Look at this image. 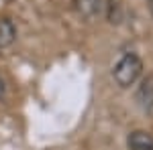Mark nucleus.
<instances>
[{"label":"nucleus","instance_id":"obj_1","mask_svg":"<svg viewBox=\"0 0 153 150\" xmlns=\"http://www.w3.org/2000/svg\"><path fill=\"white\" fill-rule=\"evenodd\" d=\"M143 73V61L137 53H125L123 57L117 61L114 69H112V77L117 81L118 87L127 89L131 85H135Z\"/></svg>","mask_w":153,"mask_h":150},{"label":"nucleus","instance_id":"obj_2","mask_svg":"<svg viewBox=\"0 0 153 150\" xmlns=\"http://www.w3.org/2000/svg\"><path fill=\"white\" fill-rule=\"evenodd\" d=\"M135 100L143 112H153V77H147L139 83Z\"/></svg>","mask_w":153,"mask_h":150},{"label":"nucleus","instance_id":"obj_3","mask_svg":"<svg viewBox=\"0 0 153 150\" xmlns=\"http://www.w3.org/2000/svg\"><path fill=\"white\" fill-rule=\"evenodd\" d=\"M129 150H153V134L147 130H135L127 136Z\"/></svg>","mask_w":153,"mask_h":150},{"label":"nucleus","instance_id":"obj_4","mask_svg":"<svg viewBox=\"0 0 153 150\" xmlns=\"http://www.w3.org/2000/svg\"><path fill=\"white\" fill-rule=\"evenodd\" d=\"M74 2H76V10L82 18H94L104 8L102 0H74Z\"/></svg>","mask_w":153,"mask_h":150},{"label":"nucleus","instance_id":"obj_5","mask_svg":"<svg viewBox=\"0 0 153 150\" xmlns=\"http://www.w3.org/2000/svg\"><path fill=\"white\" fill-rule=\"evenodd\" d=\"M16 41V26L10 18H0V51L8 49Z\"/></svg>","mask_w":153,"mask_h":150},{"label":"nucleus","instance_id":"obj_6","mask_svg":"<svg viewBox=\"0 0 153 150\" xmlns=\"http://www.w3.org/2000/svg\"><path fill=\"white\" fill-rule=\"evenodd\" d=\"M106 8H108V18H110V23H118V20H120V6H118V2H108Z\"/></svg>","mask_w":153,"mask_h":150},{"label":"nucleus","instance_id":"obj_7","mask_svg":"<svg viewBox=\"0 0 153 150\" xmlns=\"http://www.w3.org/2000/svg\"><path fill=\"white\" fill-rule=\"evenodd\" d=\"M6 95V81H4V77L0 75V100Z\"/></svg>","mask_w":153,"mask_h":150},{"label":"nucleus","instance_id":"obj_8","mask_svg":"<svg viewBox=\"0 0 153 150\" xmlns=\"http://www.w3.org/2000/svg\"><path fill=\"white\" fill-rule=\"evenodd\" d=\"M149 2V10H151V14H153V0H147Z\"/></svg>","mask_w":153,"mask_h":150}]
</instances>
